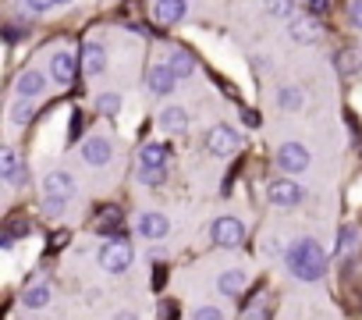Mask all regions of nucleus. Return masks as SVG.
<instances>
[{
    "label": "nucleus",
    "instance_id": "nucleus-31",
    "mask_svg": "<svg viewBox=\"0 0 362 320\" xmlns=\"http://www.w3.org/2000/svg\"><path fill=\"white\" fill-rule=\"evenodd\" d=\"M192 320H224V313H221L217 306H203V309H196Z\"/></svg>",
    "mask_w": 362,
    "mask_h": 320
},
{
    "label": "nucleus",
    "instance_id": "nucleus-8",
    "mask_svg": "<svg viewBox=\"0 0 362 320\" xmlns=\"http://www.w3.org/2000/svg\"><path fill=\"white\" fill-rule=\"evenodd\" d=\"M0 168H4V182L8 185H22L25 182V164H22V156L11 146L0 149Z\"/></svg>",
    "mask_w": 362,
    "mask_h": 320
},
{
    "label": "nucleus",
    "instance_id": "nucleus-39",
    "mask_svg": "<svg viewBox=\"0 0 362 320\" xmlns=\"http://www.w3.org/2000/svg\"><path fill=\"white\" fill-rule=\"evenodd\" d=\"M57 4H71V0H57Z\"/></svg>",
    "mask_w": 362,
    "mask_h": 320
},
{
    "label": "nucleus",
    "instance_id": "nucleus-24",
    "mask_svg": "<svg viewBox=\"0 0 362 320\" xmlns=\"http://www.w3.org/2000/svg\"><path fill=\"white\" fill-rule=\"evenodd\" d=\"M263 8L274 18H295V0H263Z\"/></svg>",
    "mask_w": 362,
    "mask_h": 320
},
{
    "label": "nucleus",
    "instance_id": "nucleus-26",
    "mask_svg": "<svg viewBox=\"0 0 362 320\" xmlns=\"http://www.w3.org/2000/svg\"><path fill=\"white\" fill-rule=\"evenodd\" d=\"M33 114H36V107H33L25 96H22V103H15V107H11V121H15V125H29V121H33Z\"/></svg>",
    "mask_w": 362,
    "mask_h": 320
},
{
    "label": "nucleus",
    "instance_id": "nucleus-5",
    "mask_svg": "<svg viewBox=\"0 0 362 320\" xmlns=\"http://www.w3.org/2000/svg\"><path fill=\"white\" fill-rule=\"evenodd\" d=\"M100 263H103V270H110V274H121V270L132 263V246H128L124 239H114V242H107V246L100 249Z\"/></svg>",
    "mask_w": 362,
    "mask_h": 320
},
{
    "label": "nucleus",
    "instance_id": "nucleus-11",
    "mask_svg": "<svg viewBox=\"0 0 362 320\" xmlns=\"http://www.w3.org/2000/svg\"><path fill=\"white\" fill-rule=\"evenodd\" d=\"M82 156H86V164H107L110 160V139H103V135H93V139H86L82 142Z\"/></svg>",
    "mask_w": 362,
    "mask_h": 320
},
{
    "label": "nucleus",
    "instance_id": "nucleus-18",
    "mask_svg": "<svg viewBox=\"0 0 362 320\" xmlns=\"http://www.w3.org/2000/svg\"><path fill=\"white\" fill-rule=\"evenodd\" d=\"M167 228H170V224H167L163 214H142V217H139V235H142V239H163Z\"/></svg>",
    "mask_w": 362,
    "mask_h": 320
},
{
    "label": "nucleus",
    "instance_id": "nucleus-36",
    "mask_svg": "<svg viewBox=\"0 0 362 320\" xmlns=\"http://www.w3.org/2000/svg\"><path fill=\"white\" fill-rule=\"evenodd\" d=\"M351 22L362 29V0H351Z\"/></svg>",
    "mask_w": 362,
    "mask_h": 320
},
{
    "label": "nucleus",
    "instance_id": "nucleus-16",
    "mask_svg": "<svg viewBox=\"0 0 362 320\" xmlns=\"http://www.w3.org/2000/svg\"><path fill=\"white\" fill-rule=\"evenodd\" d=\"M160 128H163V132L181 135V132L189 128V114L181 110V107H163V110H160Z\"/></svg>",
    "mask_w": 362,
    "mask_h": 320
},
{
    "label": "nucleus",
    "instance_id": "nucleus-1",
    "mask_svg": "<svg viewBox=\"0 0 362 320\" xmlns=\"http://www.w3.org/2000/svg\"><path fill=\"white\" fill-rule=\"evenodd\" d=\"M288 267L302 281H320L323 270H327V253H323V246L316 239H302V242H295L288 249Z\"/></svg>",
    "mask_w": 362,
    "mask_h": 320
},
{
    "label": "nucleus",
    "instance_id": "nucleus-34",
    "mask_svg": "<svg viewBox=\"0 0 362 320\" xmlns=\"http://www.w3.org/2000/svg\"><path fill=\"white\" fill-rule=\"evenodd\" d=\"M4 36H8V43H18V40L25 36V29H22V25H8V33H4Z\"/></svg>",
    "mask_w": 362,
    "mask_h": 320
},
{
    "label": "nucleus",
    "instance_id": "nucleus-37",
    "mask_svg": "<svg viewBox=\"0 0 362 320\" xmlns=\"http://www.w3.org/2000/svg\"><path fill=\"white\" fill-rule=\"evenodd\" d=\"M245 125H259V114L256 110H245Z\"/></svg>",
    "mask_w": 362,
    "mask_h": 320
},
{
    "label": "nucleus",
    "instance_id": "nucleus-6",
    "mask_svg": "<svg viewBox=\"0 0 362 320\" xmlns=\"http://www.w3.org/2000/svg\"><path fill=\"white\" fill-rule=\"evenodd\" d=\"M242 239H245V228H242L238 217H221V221L214 224V246L235 249V246H242Z\"/></svg>",
    "mask_w": 362,
    "mask_h": 320
},
{
    "label": "nucleus",
    "instance_id": "nucleus-22",
    "mask_svg": "<svg viewBox=\"0 0 362 320\" xmlns=\"http://www.w3.org/2000/svg\"><path fill=\"white\" fill-rule=\"evenodd\" d=\"M22 302H25L29 309H43V306L50 302V285H43V281H40V285H29V288L22 292Z\"/></svg>",
    "mask_w": 362,
    "mask_h": 320
},
{
    "label": "nucleus",
    "instance_id": "nucleus-17",
    "mask_svg": "<svg viewBox=\"0 0 362 320\" xmlns=\"http://www.w3.org/2000/svg\"><path fill=\"white\" fill-rule=\"evenodd\" d=\"M15 89H18V96L33 100V96H40V93L47 89V79H43L40 72H22V75H18V82H15Z\"/></svg>",
    "mask_w": 362,
    "mask_h": 320
},
{
    "label": "nucleus",
    "instance_id": "nucleus-7",
    "mask_svg": "<svg viewBox=\"0 0 362 320\" xmlns=\"http://www.w3.org/2000/svg\"><path fill=\"white\" fill-rule=\"evenodd\" d=\"M277 164H281V171L298 175V171L309 168V149H305L302 142H284V146L277 149Z\"/></svg>",
    "mask_w": 362,
    "mask_h": 320
},
{
    "label": "nucleus",
    "instance_id": "nucleus-32",
    "mask_svg": "<svg viewBox=\"0 0 362 320\" xmlns=\"http://www.w3.org/2000/svg\"><path fill=\"white\" fill-rule=\"evenodd\" d=\"M25 232H29V224H25V221H18V217L8 224V235H11V239H18V235H25Z\"/></svg>",
    "mask_w": 362,
    "mask_h": 320
},
{
    "label": "nucleus",
    "instance_id": "nucleus-14",
    "mask_svg": "<svg viewBox=\"0 0 362 320\" xmlns=\"http://www.w3.org/2000/svg\"><path fill=\"white\" fill-rule=\"evenodd\" d=\"M334 68H337V75H358V72H362V50H358V47L337 50V54H334Z\"/></svg>",
    "mask_w": 362,
    "mask_h": 320
},
{
    "label": "nucleus",
    "instance_id": "nucleus-10",
    "mask_svg": "<svg viewBox=\"0 0 362 320\" xmlns=\"http://www.w3.org/2000/svg\"><path fill=\"white\" fill-rule=\"evenodd\" d=\"M78 68H82V61H75V54H64V50H61V54L50 57V75H54L61 86H68V82L75 79Z\"/></svg>",
    "mask_w": 362,
    "mask_h": 320
},
{
    "label": "nucleus",
    "instance_id": "nucleus-2",
    "mask_svg": "<svg viewBox=\"0 0 362 320\" xmlns=\"http://www.w3.org/2000/svg\"><path fill=\"white\" fill-rule=\"evenodd\" d=\"M43 193H47V214H61V210L68 207L71 193H75V182H71L64 171H54V175H47Z\"/></svg>",
    "mask_w": 362,
    "mask_h": 320
},
{
    "label": "nucleus",
    "instance_id": "nucleus-19",
    "mask_svg": "<svg viewBox=\"0 0 362 320\" xmlns=\"http://www.w3.org/2000/svg\"><path fill=\"white\" fill-rule=\"evenodd\" d=\"M167 68H170L177 79H189V75L196 72V61H192L185 50H170V54H167Z\"/></svg>",
    "mask_w": 362,
    "mask_h": 320
},
{
    "label": "nucleus",
    "instance_id": "nucleus-30",
    "mask_svg": "<svg viewBox=\"0 0 362 320\" xmlns=\"http://www.w3.org/2000/svg\"><path fill=\"white\" fill-rule=\"evenodd\" d=\"M22 4H25V11H33V15H47L57 0H22Z\"/></svg>",
    "mask_w": 362,
    "mask_h": 320
},
{
    "label": "nucleus",
    "instance_id": "nucleus-23",
    "mask_svg": "<svg viewBox=\"0 0 362 320\" xmlns=\"http://www.w3.org/2000/svg\"><path fill=\"white\" fill-rule=\"evenodd\" d=\"M117 224H121V207H103V210L96 214V224H93V228H96L100 235H110Z\"/></svg>",
    "mask_w": 362,
    "mask_h": 320
},
{
    "label": "nucleus",
    "instance_id": "nucleus-9",
    "mask_svg": "<svg viewBox=\"0 0 362 320\" xmlns=\"http://www.w3.org/2000/svg\"><path fill=\"white\" fill-rule=\"evenodd\" d=\"M288 33H291L295 43H316L320 40V22H316V15H295Z\"/></svg>",
    "mask_w": 362,
    "mask_h": 320
},
{
    "label": "nucleus",
    "instance_id": "nucleus-4",
    "mask_svg": "<svg viewBox=\"0 0 362 320\" xmlns=\"http://www.w3.org/2000/svg\"><path fill=\"white\" fill-rule=\"evenodd\" d=\"M267 196H270L274 207H298L305 200V189L298 182H291V178H274L270 189H267Z\"/></svg>",
    "mask_w": 362,
    "mask_h": 320
},
{
    "label": "nucleus",
    "instance_id": "nucleus-3",
    "mask_svg": "<svg viewBox=\"0 0 362 320\" xmlns=\"http://www.w3.org/2000/svg\"><path fill=\"white\" fill-rule=\"evenodd\" d=\"M238 146H242V135L231 125H214L206 132V149L214 156H231V153H238Z\"/></svg>",
    "mask_w": 362,
    "mask_h": 320
},
{
    "label": "nucleus",
    "instance_id": "nucleus-13",
    "mask_svg": "<svg viewBox=\"0 0 362 320\" xmlns=\"http://www.w3.org/2000/svg\"><path fill=\"white\" fill-rule=\"evenodd\" d=\"M174 82H177V75L163 64V68H149V75H146V86H149V93H156V96H167L170 89H174Z\"/></svg>",
    "mask_w": 362,
    "mask_h": 320
},
{
    "label": "nucleus",
    "instance_id": "nucleus-21",
    "mask_svg": "<svg viewBox=\"0 0 362 320\" xmlns=\"http://www.w3.org/2000/svg\"><path fill=\"white\" fill-rule=\"evenodd\" d=\"M217 288H221V295L235 299V295H242V288H245V274H242V270H228V274H221Z\"/></svg>",
    "mask_w": 362,
    "mask_h": 320
},
{
    "label": "nucleus",
    "instance_id": "nucleus-33",
    "mask_svg": "<svg viewBox=\"0 0 362 320\" xmlns=\"http://www.w3.org/2000/svg\"><path fill=\"white\" fill-rule=\"evenodd\" d=\"M305 4H309V15H323L330 8V0H305Z\"/></svg>",
    "mask_w": 362,
    "mask_h": 320
},
{
    "label": "nucleus",
    "instance_id": "nucleus-38",
    "mask_svg": "<svg viewBox=\"0 0 362 320\" xmlns=\"http://www.w3.org/2000/svg\"><path fill=\"white\" fill-rule=\"evenodd\" d=\"M117 320H135V316H132V313H121V316H117Z\"/></svg>",
    "mask_w": 362,
    "mask_h": 320
},
{
    "label": "nucleus",
    "instance_id": "nucleus-35",
    "mask_svg": "<svg viewBox=\"0 0 362 320\" xmlns=\"http://www.w3.org/2000/svg\"><path fill=\"white\" fill-rule=\"evenodd\" d=\"M163 278H167V270H163V263H156L153 267V288H163Z\"/></svg>",
    "mask_w": 362,
    "mask_h": 320
},
{
    "label": "nucleus",
    "instance_id": "nucleus-27",
    "mask_svg": "<svg viewBox=\"0 0 362 320\" xmlns=\"http://www.w3.org/2000/svg\"><path fill=\"white\" fill-rule=\"evenodd\" d=\"M96 107H100V114H107V118H114V114L121 110V96H117V93H103V96L96 100Z\"/></svg>",
    "mask_w": 362,
    "mask_h": 320
},
{
    "label": "nucleus",
    "instance_id": "nucleus-20",
    "mask_svg": "<svg viewBox=\"0 0 362 320\" xmlns=\"http://www.w3.org/2000/svg\"><path fill=\"white\" fill-rule=\"evenodd\" d=\"M139 164H146V168H163V164H167V146H163V142H146L142 153H139Z\"/></svg>",
    "mask_w": 362,
    "mask_h": 320
},
{
    "label": "nucleus",
    "instance_id": "nucleus-28",
    "mask_svg": "<svg viewBox=\"0 0 362 320\" xmlns=\"http://www.w3.org/2000/svg\"><path fill=\"white\" fill-rule=\"evenodd\" d=\"M163 168H146V164H139V182L142 185H163Z\"/></svg>",
    "mask_w": 362,
    "mask_h": 320
},
{
    "label": "nucleus",
    "instance_id": "nucleus-29",
    "mask_svg": "<svg viewBox=\"0 0 362 320\" xmlns=\"http://www.w3.org/2000/svg\"><path fill=\"white\" fill-rule=\"evenodd\" d=\"M277 103H281V107H288V110H298V107H302V93L288 86V89H281V93H277Z\"/></svg>",
    "mask_w": 362,
    "mask_h": 320
},
{
    "label": "nucleus",
    "instance_id": "nucleus-25",
    "mask_svg": "<svg viewBox=\"0 0 362 320\" xmlns=\"http://www.w3.org/2000/svg\"><path fill=\"white\" fill-rule=\"evenodd\" d=\"M355 242H358L355 228H341V235H337V256L351 260V249H355Z\"/></svg>",
    "mask_w": 362,
    "mask_h": 320
},
{
    "label": "nucleus",
    "instance_id": "nucleus-15",
    "mask_svg": "<svg viewBox=\"0 0 362 320\" xmlns=\"http://www.w3.org/2000/svg\"><path fill=\"white\" fill-rule=\"evenodd\" d=\"M185 18V0H156V22L160 25H174Z\"/></svg>",
    "mask_w": 362,
    "mask_h": 320
},
{
    "label": "nucleus",
    "instance_id": "nucleus-12",
    "mask_svg": "<svg viewBox=\"0 0 362 320\" xmlns=\"http://www.w3.org/2000/svg\"><path fill=\"white\" fill-rule=\"evenodd\" d=\"M78 61H82V75H100L107 68V54H103L100 43H86L82 54H78Z\"/></svg>",
    "mask_w": 362,
    "mask_h": 320
}]
</instances>
